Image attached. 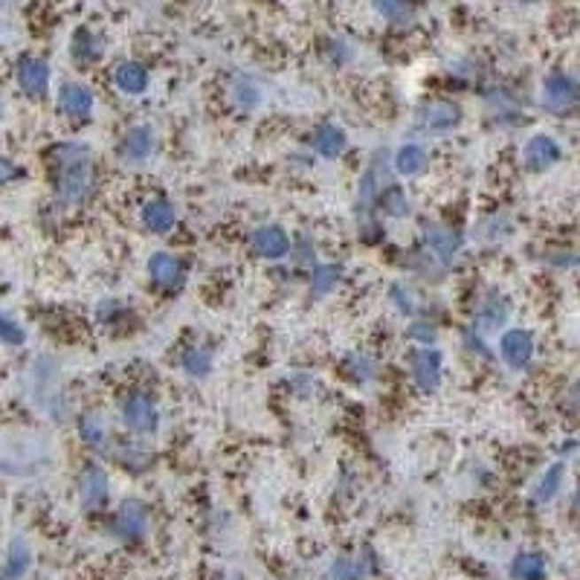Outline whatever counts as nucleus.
Here are the masks:
<instances>
[{"label":"nucleus","mask_w":580,"mask_h":580,"mask_svg":"<svg viewBox=\"0 0 580 580\" xmlns=\"http://www.w3.org/2000/svg\"><path fill=\"white\" fill-rule=\"evenodd\" d=\"M377 206L383 209L386 218H406L409 215V200L400 186H389L381 195V200H377Z\"/></svg>","instance_id":"7c9ffc66"},{"label":"nucleus","mask_w":580,"mask_h":580,"mask_svg":"<svg viewBox=\"0 0 580 580\" xmlns=\"http://www.w3.org/2000/svg\"><path fill=\"white\" fill-rule=\"evenodd\" d=\"M143 224L149 232H154V236H168V232H172L174 224H177L174 206L163 197L149 200V204L143 206Z\"/></svg>","instance_id":"a211bd4d"},{"label":"nucleus","mask_w":580,"mask_h":580,"mask_svg":"<svg viewBox=\"0 0 580 580\" xmlns=\"http://www.w3.org/2000/svg\"><path fill=\"white\" fill-rule=\"evenodd\" d=\"M76 488H79V499H81V508L84 511H99L108 505L111 497V479L104 468L99 464H88L81 468L79 479H76Z\"/></svg>","instance_id":"423d86ee"},{"label":"nucleus","mask_w":580,"mask_h":580,"mask_svg":"<svg viewBox=\"0 0 580 580\" xmlns=\"http://www.w3.org/2000/svg\"><path fill=\"white\" fill-rule=\"evenodd\" d=\"M122 421L125 427L136 436H149V432L157 429V406H154V398L145 395V392H134L125 398L122 404Z\"/></svg>","instance_id":"1a4fd4ad"},{"label":"nucleus","mask_w":580,"mask_h":580,"mask_svg":"<svg viewBox=\"0 0 580 580\" xmlns=\"http://www.w3.org/2000/svg\"><path fill=\"white\" fill-rule=\"evenodd\" d=\"M413 381L424 392H436L441 386V352L438 348H418L413 354Z\"/></svg>","instance_id":"dca6fc26"},{"label":"nucleus","mask_w":580,"mask_h":580,"mask_svg":"<svg viewBox=\"0 0 580 580\" xmlns=\"http://www.w3.org/2000/svg\"><path fill=\"white\" fill-rule=\"evenodd\" d=\"M70 52L76 61H84V65H93V61L102 58L104 52V41L99 33H93V29L81 27L76 29V35H73V44H70Z\"/></svg>","instance_id":"5701e85b"},{"label":"nucleus","mask_w":580,"mask_h":580,"mask_svg":"<svg viewBox=\"0 0 580 580\" xmlns=\"http://www.w3.org/2000/svg\"><path fill=\"white\" fill-rule=\"evenodd\" d=\"M409 340H415L418 345H432L436 343V325H429L424 320H418L409 325Z\"/></svg>","instance_id":"4c0bfd02"},{"label":"nucleus","mask_w":580,"mask_h":580,"mask_svg":"<svg viewBox=\"0 0 580 580\" xmlns=\"http://www.w3.org/2000/svg\"><path fill=\"white\" fill-rule=\"evenodd\" d=\"M18 177H20V168L9 160V157H0V186L12 183V181H18Z\"/></svg>","instance_id":"58836bf2"},{"label":"nucleus","mask_w":580,"mask_h":580,"mask_svg":"<svg viewBox=\"0 0 580 580\" xmlns=\"http://www.w3.org/2000/svg\"><path fill=\"white\" fill-rule=\"evenodd\" d=\"M389 299L400 311V313H415L418 311V302H415V293L406 288V284H392L389 288Z\"/></svg>","instance_id":"c9c22d12"},{"label":"nucleus","mask_w":580,"mask_h":580,"mask_svg":"<svg viewBox=\"0 0 580 580\" xmlns=\"http://www.w3.org/2000/svg\"><path fill=\"white\" fill-rule=\"evenodd\" d=\"M111 534L122 543H136L149 534V508L140 499H125L111 520Z\"/></svg>","instance_id":"20e7f679"},{"label":"nucleus","mask_w":580,"mask_h":580,"mask_svg":"<svg viewBox=\"0 0 580 580\" xmlns=\"http://www.w3.org/2000/svg\"><path fill=\"white\" fill-rule=\"evenodd\" d=\"M52 160V181H56V195L65 204H81L90 195L97 172H93L90 149L81 143H61L50 151Z\"/></svg>","instance_id":"f257e3e1"},{"label":"nucleus","mask_w":580,"mask_h":580,"mask_svg":"<svg viewBox=\"0 0 580 580\" xmlns=\"http://www.w3.org/2000/svg\"><path fill=\"white\" fill-rule=\"evenodd\" d=\"M27 340V331L12 320V316L0 313V343L4 345H24Z\"/></svg>","instance_id":"e433bc0d"},{"label":"nucleus","mask_w":580,"mask_h":580,"mask_svg":"<svg viewBox=\"0 0 580 580\" xmlns=\"http://www.w3.org/2000/svg\"><path fill=\"white\" fill-rule=\"evenodd\" d=\"M343 368H345V375H352L354 381H360V383H366V381H375L377 377V360L368 352H352L345 357V363H343Z\"/></svg>","instance_id":"a878e982"},{"label":"nucleus","mask_w":580,"mask_h":580,"mask_svg":"<svg viewBox=\"0 0 580 580\" xmlns=\"http://www.w3.org/2000/svg\"><path fill=\"white\" fill-rule=\"evenodd\" d=\"M79 436L93 450L108 447V424H104V418L99 413H84L79 418Z\"/></svg>","instance_id":"b1692460"},{"label":"nucleus","mask_w":580,"mask_h":580,"mask_svg":"<svg viewBox=\"0 0 580 580\" xmlns=\"http://www.w3.org/2000/svg\"><path fill=\"white\" fill-rule=\"evenodd\" d=\"M250 244H252V250H256L261 259H270V261L290 256V236L282 227H276V224H265V227L252 229Z\"/></svg>","instance_id":"9d476101"},{"label":"nucleus","mask_w":580,"mask_h":580,"mask_svg":"<svg viewBox=\"0 0 580 580\" xmlns=\"http://www.w3.org/2000/svg\"><path fill=\"white\" fill-rule=\"evenodd\" d=\"M149 276L160 290H177L183 284V265L181 259L166 250H157L149 259Z\"/></svg>","instance_id":"2eb2a0df"},{"label":"nucleus","mask_w":580,"mask_h":580,"mask_svg":"<svg viewBox=\"0 0 580 580\" xmlns=\"http://www.w3.org/2000/svg\"><path fill=\"white\" fill-rule=\"evenodd\" d=\"M232 97H236L238 102V108H244V111H252L256 104L261 102V93L256 88V81L252 79H236V84H232Z\"/></svg>","instance_id":"473e14b6"},{"label":"nucleus","mask_w":580,"mask_h":580,"mask_svg":"<svg viewBox=\"0 0 580 580\" xmlns=\"http://www.w3.org/2000/svg\"><path fill=\"white\" fill-rule=\"evenodd\" d=\"M514 580H545V557L537 552H522L511 563Z\"/></svg>","instance_id":"393cba45"},{"label":"nucleus","mask_w":580,"mask_h":580,"mask_svg":"<svg viewBox=\"0 0 580 580\" xmlns=\"http://www.w3.org/2000/svg\"><path fill=\"white\" fill-rule=\"evenodd\" d=\"M120 461L125 464V468H131V470H143V468H149V461H151V456H149V450H143L136 441H125V445L120 447Z\"/></svg>","instance_id":"72a5a7b5"},{"label":"nucleus","mask_w":580,"mask_h":580,"mask_svg":"<svg viewBox=\"0 0 580 580\" xmlns=\"http://www.w3.org/2000/svg\"><path fill=\"white\" fill-rule=\"evenodd\" d=\"M464 343H468V345H470V348H473V352H476V354H482V357H491V348H488V343H484V340H482V336H479L476 331H470V329L464 331Z\"/></svg>","instance_id":"ea45409f"},{"label":"nucleus","mask_w":580,"mask_h":580,"mask_svg":"<svg viewBox=\"0 0 580 580\" xmlns=\"http://www.w3.org/2000/svg\"><path fill=\"white\" fill-rule=\"evenodd\" d=\"M311 261V238L305 236V250L299 247V265H308Z\"/></svg>","instance_id":"a19ab883"},{"label":"nucleus","mask_w":580,"mask_h":580,"mask_svg":"<svg viewBox=\"0 0 580 580\" xmlns=\"http://www.w3.org/2000/svg\"><path fill=\"white\" fill-rule=\"evenodd\" d=\"M15 79H18V88L24 90L29 99L47 97V88H50V79H52L50 61L38 58V56H24L18 61Z\"/></svg>","instance_id":"0eeeda50"},{"label":"nucleus","mask_w":580,"mask_h":580,"mask_svg":"<svg viewBox=\"0 0 580 580\" xmlns=\"http://www.w3.org/2000/svg\"><path fill=\"white\" fill-rule=\"evenodd\" d=\"M499 354H502V363L508 368H525L534 357V336L522 329L505 331L499 340Z\"/></svg>","instance_id":"9b49d317"},{"label":"nucleus","mask_w":580,"mask_h":580,"mask_svg":"<svg viewBox=\"0 0 580 580\" xmlns=\"http://www.w3.org/2000/svg\"><path fill=\"white\" fill-rule=\"evenodd\" d=\"M181 366H183L186 375L206 377L209 372H213V357H209V352H204V348L189 345L186 352H183V357H181Z\"/></svg>","instance_id":"c756f323"},{"label":"nucleus","mask_w":580,"mask_h":580,"mask_svg":"<svg viewBox=\"0 0 580 580\" xmlns=\"http://www.w3.org/2000/svg\"><path fill=\"white\" fill-rule=\"evenodd\" d=\"M157 136L151 125H134V128L125 131L122 143H120V154L125 163H145L154 154Z\"/></svg>","instance_id":"4468645a"},{"label":"nucleus","mask_w":580,"mask_h":580,"mask_svg":"<svg viewBox=\"0 0 580 580\" xmlns=\"http://www.w3.org/2000/svg\"><path fill=\"white\" fill-rule=\"evenodd\" d=\"M415 122H418V128L427 134H447L461 122V108L450 99H432L418 108Z\"/></svg>","instance_id":"39448f33"},{"label":"nucleus","mask_w":580,"mask_h":580,"mask_svg":"<svg viewBox=\"0 0 580 580\" xmlns=\"http://www.w3.org/2000/svg\"><path fill=\"white\" fill-rule=\"evenodd\" d=\"M29 566H33V548L24 540V537H15L9 543V552H6V563H4V572H0V580H20Z\"/></svg>","instance_id":"aec40b11"},{"label":"nucleus","mask_w":580,"mask_h":580,"mask_svg":"<svg viewBox=\"0 0 580 580\" xmlns=\"http://www.w3.org/2000/svg\"><path fill=\"white\" fill-rule=\"evenodd\" d=\"M392 166H395V172L398 174H404V177H418V174H424L427 172V166H429V154L424 145H418V143H406V145H400L398 154L392 157Z\"/></svg>","instance_id":"6ab92c4d"},{"label":"nucleus","mask_w":580,"mask_h":580,"mask_svg":"<svg viewBox=\"0 0 580 580\" xmlns=\"http://www.w3.org/2000/svg\"><path fill=\"white\" fill-rule=\"evenodd\" d=\"M459 250H461V236L456 229H450L447 224H424V247H421V256L429 259L432 265L447 270V265L456 259Z\"/></svg>","instance_id":"f03ea898"},{"label":"nucleus","mask_w":580,"mask_h":580,"mask_svg":"<svg viewBox=\"0 0 580 580\" xmlns=\"http://www.w3.org/2000/svg\"><path fill=\"white\" fill-rule=\"evenodd\" d=\"M372 561H357V557H336L331 563V580H363L372 572Z\"/></svg>","instance_id":"c85d7f7f"},{"label":"nucleus","mask_w":580,"mask_h":580,"mask_svg":"<svg viewBox=\"0 0 580 580\" xmlns=\"http://www.w3.org/2000/svg\"><path fill=\"white\" fill-rule=\"evenodd\" d=\"M561 154H563L561 145H557V140H552L548 134H534L522 145V160L531 172H545V168H552L561 160Z\"/></svg>","instance_id":"f8f14e48"},{"label":"nucleus","mask_w":580,"mask_h":580,"mask_svg":"<svg viewBox=\"0 0 580 580\" xmlns=\"http://www.w3.org/2000/svg\"><path fill=\"white\" fill-rule=\"evenodd\" d=\"M375 9L386 18V24H392V27H409L415 18V9L409 4H400V0H383V4H377Z\"/></svg>","instance_id":"2f4dec72"},{"label":"nucleus","mask_w":580,"mask_h":580,"mask_svg":"<svg viewBox=\"0 0 580 580\" xmlns=\"http://www.w3.org/2000/svg\"><path fill=\"white\" fill-rule=\"evenodd\" d=\"M325 56H329L334 65H345V61L354 58V44L345 38H329L325 41Z\"/></svg>","instance_id":"f704fd0d"},{"label":"nucleus","mask_w":580,"mask_h":580,"mask_svg":"<svg viewBox=\"0 0 580 580\" xmlns=\"http://www.w3.org/2000/svg\"><path fill=\"white\" fill-rule=\"evenodd\" d=\"M113 84L125 97H140L149 88V67L143 61H120L113 67Z\"/></svg>","instance_id":"f3484780"},{"label":"nucleus","mask_w":580,"mask_h":580,"mask_svg":"<svg viewBox=\"0 0 580 580\" xmlns=\"http://www.w3.org/2000/svg\"><path fill=\"white\" fill-rule=\"evenodd\" d=\"M58 111L70 120H88L93 113V90L81 81H65L58 90Z\"/></svg>","instance_id":"ddd939ff"},{"label":"nucleus","mask_w":580,"mask_h":580,"mask_svg":"<svg viewBox=\"0 0 580 580\" xmlns=\"http://www.w3.org/2000/svg\"><path fill=\"white\" fill-rule=\"evenodd\" d=\"M343 279V270L336 265H316L311 276V297L322 299L325 293H331L336 288V282Z\"/></svg>","instance_id":"cd10ccee"},{"label":"nucleus","mask_w":580,"mask_h":580,"mask_svg":"<svg viewBox=\"0 0 580 580\" xmlns=\"http://www.w3.org/2000/svg\"><path fill=\"white\" fill-rule=\"evenodd\" d=\"M311 145L316 154L325 157V160H336V157L345 151V134L336 128V125L325 122L311 134Z\"/></svg>","instance_id":"412c9836"},{"label":"nucleus","mask_w":580,"mask_h":580,"mask_svg":"<svg viewBox=\"0 0 580 580\" xmlns=\"http://www.w3.org/2000/svg\"><path fill=\"white\" fill-rule=\"evenodd\" d=\"M0 116H4V97H0Z\"/></svg>","instance_id":"79ce46f5"},{"label":"nucleus","mask_w":580,"mask_h":580,"mask_svg":"<svg viewBox=\"0 0 580 580\" xmlns=\"http://www.w3.org/2000/svg\"><path fill=\"white\" fill-rule=\"evenodd\" d=\"M563 473H566V464L563 461H554L552 468L543 473L540 484L534 491V499L537 502H552L557 493H561V484H563Z\"/></svg>","instance_id":"bb28decb"},{"label":"nucleus","mask_w":580,"mask_h":580,"mask_svg":"<svg viewBox=\"0 0 580 580\" xmlns=\"http://www.w3.org/2000/svg\"><path fill=\"white\" fill-rule=\"evenodd\" d=\"M386 160V151H381L372 160V166L366 168L363 181H360V192H357V209H360V215L368 213V206L375 204L377 195H381V172H383V163Z\"/></svg>","instance_id":"4be33fe9"},{"label":"nucleus","mask_w":580,"mask_h":580,"mask_svg":"<svg viewBox=\"0 0 580 580\" xmlns=\"http://www.w3.org/2000/svg\"><path fill=\"white\" fill-rule=\"evenodd\" d=\"M577 102V81L568 73H548L543 81V104L552 113H566L572 111Z\"/></svg>","instance_id":"6e6552de"},{"label":"nucleus","mask_w":580,"mask_h":580,"mask_svg":"<svg viewBox=\"0 0 580 580\" xmlns=\"http://www.w3.org/2000/svg\"><path fill=\"white\" fill-rule=\"evenodd\" d=\"M508 320H511V302L505 299L502 293L488 290V293L482 297V302L476 305V311H473L470 331H476L482 340H484V336L502 331L505 325H508Z\"/></svg>","instance_id":"7ed1b4c3"}]
</instances>
